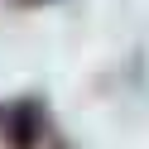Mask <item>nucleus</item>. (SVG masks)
Here are the masks:
<instances>
[{"label":"nucleus","mask_w":149,"mask_h":149,"mask_svg":"<svg viewBox=\"0 0 149 149\" xmlns=\"http://www.w3.org/2000/svg\"><path fill=\"white\" fill-rule=\"evenodd\" d=\"M43 135V101H19V106L10 111V125H5V139H10V149H34Z\"/></svg>","instance_id":"obj_1"},{"label":"nucleus","mask_w":149,"mask_h":149,"mask_svg":"<svg viewBox=\"0 0 149 149\" xmlns=\"http://www.w3.org/2000/svg\"><path fill=\"white\" fill-rule=\"evenodd\" d=\"M19 5H34V0H19Z\"/></svg>","instance_id":"obj_2"}]
</instances>
